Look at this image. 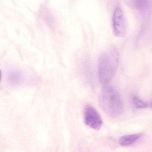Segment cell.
<instances>
[{"label": "cell", "instance_id": "obj_1", "mask_svg": "<svg viewBox=\"0 0 152 152\" xmlns=\"http://www.w3.org/2000/svg\"><path fill=\"white\" fill-rule=\"evenodd\" d=\"M119 62L118 49L111 46L107 48L99 57L98 75L102 84L106 85L111 81L116 73Z\"/></svg>", "mask_w": 152, "mask_h": 152}, {"label": "cell", "instance_id": "obj_2", "mask_svg": "<svg viewBox=\"0 0 152 152\" xmlns=\"http://www.w3.org/2000/svg\"><path fill=\"white\" fill-rule=\"evenodd\" d=\"M99 101L103 111L111 116H117L122 113L123 105L121 99L113 87L104 86L100 92Z\"/></svg>", "mask_w": 152, "mask_h": 152}, {"label": "cell", "instance_id": "obj_3", "mask_svg": "<svg viewBox=\"0 0 152 152\" xmlns=\"http://www.w3.org/2000/svg\"><path fill=\"white\" fill-rule=\"evenodd\" d=\"M113 30L115 36L120 38L125 37L127 33L126 19L122 10L116 8L113 18Z\"/></svg>", "mask_w": 152, "mask_h": 152}, {"label": "cell", "instance_id": "obj_4", "mask_svg": "<svg viewBox=\"0 0 152 152\" xmlns=\"http://www.w3.org/2000/svg\"><path fill=\"white\" fill-rule=\"evenodd\" d=\"M85 124L90 128L98 130L102 127V120L98 112L89 104L86 105L83 110Z\"/></svg>", "mask_w": 152, "mask_h": 152}, {"label": "cell", "instance_id": "obj_5", "mask_svg": "<svg viewBox=\"0 0 152 152\" xmlns=\"http://www.w3.org/2000/svg\"><path fill=\"white\" fill-rule=\"evenodd\" d=\"M130 8L135 11L145 13L152 7V0H124Z\"/></svg>", "mask_w": 152, "mask_h": 152}, {"label": "cell", "instance_id": "obj_6", "mask_svg": "<svg viewBox=\"0 0 152 152\" xmlns=\"http://www.w3.org/2000/svg\"><path fill=\"white\" fill-rule=\"evenodd\" d=\"M23 79V76L21 72L15 69L10 71L7 75L8 81L11 84L14 85H17L21 83Z\"/></svg>", "mask_w": 152, "mask_h": 152}, {"label": "cell", "instance_id": "obj_7", "mask_svg": "<svg viewBox=\"0 0 152 152\" xmlns=\"http://www.w3.org/2000/svg\"><path fill=\"white\" fill-rule=\"evenodd\" d=\"M140 134H132L123 136L119 139V143L122 146H127L132 144L139 138Z\"/></svg>", "mask_w": 152, "mask_h": 152}, {"label": "cell", "instance_id": "obj_8", "mask_svg": "<svg viewBox=\"0 0 152 152\" xmlns=\"http://www.w3.org/2000/svg\"><path fill=\"white\" fill-rule=\"evenodd\" d=\"M132 100H133V104H134V106L137 108H144L147 107V104L143 102L138 97L134 96Z\"/></svg>", "mask_w": 152, "mask_h": 152}, {"label": "cell", "instance_id": "obj_9", "mask_svg": "<svg viewBox=\"0 0 152 152\" xmlns=\"http://www.w3.org/2000/svg\"></svg>", "mask_w": 152, "mask_h": 152}]
</instances>
